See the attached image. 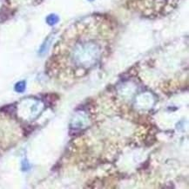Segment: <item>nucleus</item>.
<instances>
[{
  "label": "nucleus",
  "instance_id": "obj_2",
  "mask_svg": "<svg viewBox=\"0 0 189 189\" xmlns=\"http://www.w3.org/2000/svg\"><path fill=\"white\" fill-rule=\"evenodd\" d=\"M179 0H127L129 6L148 18H157L169 13Z\"/></svg>",
  "mask_w": 189,
  "mask_h": 189
},
{
  "label": "nucleus",
  "instance_id": "obj_1",
  "mask_svg": "<svg viewBox=\"0 0 189 189\" xmlns=\"http://www.w3.org/2000/svg\"><path fill=\"white\" fill-rule=\"evenodd\" d=\"M114 27L104 17H91L74 24L58 46L57 56L71 69L87 70L107 56Z\"/></svg>",
  "mask_w": 189,
  "mask_h": 189
},
{
  "label": "nucleus",
  "instance_id": "obj_3",
  "mask_svg": "<svg viewBox=\"0 0 189 189\" xmlns=\"http://www.w3.org/2000/svg\"><path fill=\"white\" fill-rule=\"evenodd\" d=\"M25 89V83L24 82H19L16 84V87H15V90L16 91L18 92H23Z\"/></svg>",
  "mask_w": 189,
  "mask_h": 189
},
{
  "label": "nucleus",
  "instance_id": "obj_4",
  "mask_svg": "<svg viewBox=\"0 0 189 189\" xmlns=\"http://www.w3.org/2000/svg\"><path fill=\"white\" fill-rule=\"evenodd\" d=\"M47 21H48V23H49V24H53L54 23H56V21H57V18H56L55 16L51 15V16H50V17L48 18Z\"/></svg>",
  "mask_w": 189,
  "mask_h": 189
}]
</instances>
